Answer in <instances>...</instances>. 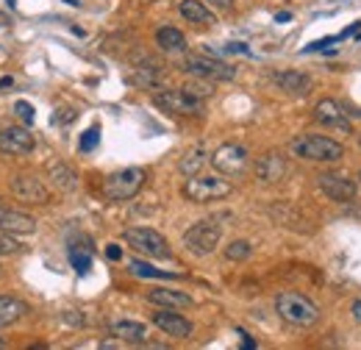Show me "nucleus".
I'll return each instance as SVG.
<instances>
[{
	"label": "nucleus",
	"mask_w": 361,
	"mask_h": 350,
	"mask_svg": "<svg viewBox=\"0 0 361 350\" xmlns=\"http://www.w3.org/2000/svg\"><path fill=\"white\" fill-rule=\"evenodd\" d=\"M123 239L128 242V248H134L136 253L142 256H150V259H170V242L153 231V228H128L123 234Z\"/></svg>",
	"instance_id": "6"
},
{
	"label": "nucleus",
	"mask_w": 361,
	"mask_h": 350,
	"mask_svg": "<svg viewBox=\"0 0 361 350\" xmlns=\"http://www.w3.org/2000/svg\"><path fill=\"white\" fill-rule=\"evenodd\" d=\"M153 325L156 328H161L167 337H173V339H189L192 337V322L183 317V314H176L173 308H161L153 314Z\"/></svg>",
	"instance_id": "13"
},
{
	"label": "nucleus",
	"mask_w": 361,
	"mask_h": 350,
	"mask_svg": "<svg viewBox=\"0 0 361 350\" xmlns=\"http://www.w3.org/2000/svg\"><path fill=\"white\" fill-rule=\"evenodd\" d=\"M106 256H109L111 262H120V259H123V248H120V245H106Z\"/></svg>",
	"instance_id": "33"
},
{
	"label": "nucleus",
	"mask_w": 361,
	"mask_h": 350,
	"mask_svg": "<svg viewBox=\"0 0 361 350\" xmlns=\"http://www.w3.org/2000/svg\"><path fill=\"white\" fill-rule=\"evenodd\" d=\"M226 50L228 53H250V50H247V44H242V42H231Z\"/></svg>",
	"instance_id": "35"
},
{
	"label": "nucleus",
	"mask_w": 361,
	"mask_h": 350,
	"mask_svg": "<svg viewBox=\"0 0 361 350\" xmlns=\"http://www.w3.org/2000/svg\"><path fill=\"white\" fill-rule=\"evenodd\" d=\"M353 317L361 322V301H356V303H353Z\"/></svg>",
	"instance_id": "39"
},
{
	"label": "nucleus",
	"mask_w": 361,
	"mask_h": 350,
	"mask_svg": "<svg viewBox=\"0 0 361 350\" xmlns=\"http://www.w3.org/2000/svg\"><path fill=\"white\" fill-rule=\"evenodd\" d=\"M336 40H339V37H328V40H319V42H312L309 47H303V50H306V53H314V50H322L325 44L336 42Z\"/></svg>",
	"instance_id": "34"
},
{
	"label": "nucleus",
	"mask_w": 361,
	"mask_h": 350,
	"mask_svg": "<svg viewBox=\"0 0 361 350\" xmlns=\"http://www.w3.org/2000/svg\"><path fill=\"white\" fill-rule=\"evenodd\" d=\"M153 103L167 114H203V100L189 95L186 89H164L153 95Z\"/></svg>",
	"instance_id": "7"
},
{
	"label": "nucleus",
	"mask_w": 361,
	"mask_h": 350,
	"mask_svg": "<svg viewBox=\"0 0 361 350\" xmlns=\"http://www.w3.org/2000/svg\"><path fill=\"white\" fill-rule=\"evenodd\" d=\"M47 175H50L53 186H56L59 192H75V186H78V175L73 173L67 164H61V162H53V164L47 167Z\"/></svg>",
	"instance_id": "23"
},
{
	"label": "nucleus",
	"mask_w": 361,
	"mask_h": 350,
	"mask_svg": "<svg viewBox=\"0 0 361 350\" xmlns=\"http://www.w3.org/2000/svg\"><path fill=\"white\" fill-rule=\"evenodd\" d=\"M186 92L189 95H195V97H200V100H206V97H212V87L206 84V78H197V81H192V84H186Z\"/></svg>",
	"instance_id": "31"
},
{
	"label": "nucleus",
	"mask_w": 361,
	"mask_h": 350,
	"mask_svg": "<svg viewBox=\"0 0 361 350\" xmlns=\"http://www.w3.org/2000/svg\"><path fill=\"white\" fill-rule=\"evenodd\" d=\"M20 251V245L14 242V239H8V236H0V256H8V253H17Z\"/></svg>",
	"instance_id": "32"
},
{
	"label": "nucleus",
	"mask_w": 361,
	"mask_h": 350,
	"mask_svg": "<svg viewBox=\"0 0 361 350\" xmlns=\"http://www.w3.org/2000/svg\"><path fill=\"white\" fill-rule=\"evenodd\" d=\"M314 120L325 128H348L350 131V120H348V111L342 109V103L325 97L314 106Z\"/></svg>",
	"instance_id": "14"
},
{
	"label": "nucleus",
	"mask_w": 361,
	"mask_h": 350,
	"mask_svg": "<svg viewBox=\"0 0 361 350\" xmlns=\"http://www.w3.org/2000/svg\"><path fill=\"white\" fill-rule=\"evenodd\" d=\"M317 181H319V189H322L331 200H336V203H348V200L356 198V181H353L350 175L325 173V175H319Z\"/></svg>",
	"instance_id": "12"
},
{
	"label": "nucleus",
	"mask_w": 361,
	"mask_h": 350,
	"mask_svg": "<svg viewBox=\"0 0 361 350\" xmlns=\"http://www.w3.org/2000/svg\"><path fill=\"white\" fill-rule=\"evenodd\" d=\"M11 84H14V78H11V76H3V78H0V89H8Z\"/></svg>",
	"instance_id": "38"
},
{
	"label": "nucleus",
	"mask_w": 361,
	"mask_h": 350,
	"mask_svg": "<svg viewBox=\"0 0 361 350\" xmlns=\"http://www.w3.org/2000/svg\"><path fill=\"white\" fill-rule=\"evenodd\" d=\"M289 150L298 156V159H306V162H339L345 156V147L331 139V136H322V133H303V136H295L289 142Z\"/></svg>",
	"instance_id": "1"
},
{
	"label": "nucleus",
	"mask_w": 361,
	"mask_h": 350,
	"mask_svg": "<svg viewBox=\"0 0 361 350\" xmlns=\"http://www.w3.org/2000/svg\"><path fill=\"white\" fill-rule=\"evenodd\" d=\"M11 192L23 203H39V206H45L47 200H50V189L45 186V181H39L37 175H14L11 178Z\"/></svg>",
	"instance_id": "10"
},
{
	"label": "nucleus",
	"mask_w": 361,
	"mask_h": 350,
	"mask_svg": "<svg viewBox=\"0 0 361 350\" xmlns=\"http://www.w3.org/2000/svg\"><path fill=\"white\" fill-rule=\"evenodd\" d=\"M6 25H8V17H6L3 11H0V28H6Z\"/></svg>",
	"instance_id": "40"
},
{
	"label": "nucleus",
	"mask_w": 361,
	"mask_h": 350,
	"mask_svg": "<svg viewBox=\"0 0 361 350\" xmlns=\"http://www.w3.org/2000/svg\"><path fill=\"white\" fill-rule=\"evenodd\" d=\"M275 311L283 322L298 325V328H309L319 320V308L312 298L300 295V292H281L275 298Z\"/></svg>",
	"instance_id": "2"
},
{
	"label": "nucleus",
	"mask_w": 361,
	"mask_h": 350,
	"mask_svg": "<svg viewBox=\"0 0 361 350\" xmlns=\"http://www.w3.org/2000/svg\"><path fill=\"white\" fill-rule=\"evenodd\" d=\"M37 147V139L31 131L20 128V126H8L0 131V153L3 156H28Z\"/></svg>",
	"instance_id": "11"
},
{
	"label": "nucleus",
	"mask_w": 361,
	"mask_h": 350,
	"mask_svg": "<svg viewBox=\"0 0 361 350\" xmlns=\"http://www.w3.org/2000/svg\"><path fill=\"white\" fill-rule=\"evenodd\" d=\"M6 3H8V6H11V8H14V6H17V3H14V0H6Z\"/></svg>",
	"instance_id": "42"
},
{
	"label": "nucleus",
	"mask_w": 361,
	"mask_h": 350,
	"mask_svg": "<svg viewBox=\"0 0 361 350\" xmlns=\"http://www.w3.org/2000/svg\"><path fill=\"white\" fill-rule=\"evenodd\" d=\"M212 164H214L217 173L223 175H242L250 164V156H247V150L242 145L226 142L212 153Z\"/></svg>",
	"instance_id": "9"
},
{
	"label": "nucleus",
	"mask_w": 361,
	"mask_h": 350,
	"mask_svg": "<svg viewBox=\"0 0 361 350\" xmlns=\"http://www.w3.org/2000/svg\"><path fill=\"white\" fill-rule=\"evenodd\" d=\"M359 40H361V31H359Z\"/></svg>",
	"instance_id": "46"
},
{
	"label": "nucleus",
	"mask_w": 361,
	"mask_h": 350,
	"mask_svg": "<svg viewBox=\"0 0 361 350\" xmlns=\"http://www.w3.org/2000/svg\"><path fill=\"white\" fill-rule=\"evenodd\" d=\"M70 264H73V270H75L78 275H87V272L92 270L90 251H78V248H73V251H70Z\"/></svg>",
	"instance_id": "27"
},
{
	"label": "nucleus",
	"mask_w": 361,
	"mask_h": 350,
	"mask_svg": "<svg viewBox=\"0 0 361 350\" xmlns=\"http://www.w3.org/2000/svg\"><path fill=\"white\" fill-rule=\"evenodd\" d=\"M220 236H223V228L214 222V219H200L195 222L192 228H186L183 234V248L195 256H209L217 251L220 245Z\"/></svg>",
	"instance_id": "5"
},
{
	"label": "nucleus",
	"mask_w": 361,
	"mask_h": 350,
	"mask_svg": "<svg viewBox=\"0 0 361 350\" xmlns=\"http://www.w3.org/2000/svg\"><path fill=\"white\" fill-rule=\"evenodd\" d=\"M14 114H17L25 126H34V120H37V111H34V106H31L28 100H17V103H14Z\"/></svg>",
	"instance_id": "29"
},
{
	"label": "nucleus",
	"mask_w": 361,
	"mask_h": 350,
	"mask_svg": "<svg viewBox=\"0 0 361 350\" xmlns=\"http://www.w3.org/2000/svg\"><path fill=\"white\" fill-rule=\"evenodd\" d=\"M359 181H361V170H359Z\"/></svg>",
	"instance_id": "45"
},
{
	"label": "nucleus",
	"mask_w": 361,
	"mask_h": 350,
	"mask_svg": "<svg viewBox=\"0 0 361 350\" xmlns=\"http://www.w3.org/2000/svg\"><path fill=\"white\" fill-rule=\"evenodd\" d=\"M0 231L3 234H34L37 231V219L23 215V212L3 209V215H0Z\"/></svg>",
	"instance_id": "18"
},
{
	"label": "nucleus",
	"mask_w": 361,
	"mask_h": 350,
	"mask_svg": "<svg viewBox=\"0 0 361 350\" xmlns=\"http://www.w3.org/2000/svg\"><path fill=\"white\" fill-rule=\"evenodd\" d=\"M283 212H286L283 217L278 215V219H283V225H289V228H295V231H312V228H309V222H306L303 217H298V215H295L289 206H283Z\"/></svg>",
	"instance_id": "30"
},
{
	"label": "nucleus",
	"mask_w": 361,
	"mask_h": 350,
	"mask_svg": "<svg viewBox=\"0 0 361 350\" xmlns=\"http://www.w3.org/2000/svg\"><path fill=\"white\" fill-rule=\"evenodd\" d=\"M131 267V272L139 275V278H178L176 272H167V270H156V267H150L147 262H142V259H134V262L128 264Z\"/></svg>",
	"instance_id": "25"
},
{
	"label": "nucleus",
	"mask_w": 361,
	"mask_h": 350,
	"mask_svg": "<svg viewBox=\"0 0 361 350\" xmlns=\"http://www.w3.org/2000/svg\"><path fill=\"white\" fill-rule=\"evenodd\" d=\"M275 20H278V23H289V20H292V14H289V11H278V14H275Z\"/></svg>",
	"instance_id": "37"
},
{
	"label": "nucleus",
	"mask_w": 361,
	"mask_h": 350,
	"mask_svg": "<svg viewBox=\"0 0 361 350\" xmlns=\"http://www.w3.org/2000/svg\"><path fill=\"white\" fill-rule=\"evenodd\" d=\"M250 253H253V245L245 242V239H236V242H231L226 248L228 262H245V259H250Z\"/></svg>",
	"instance_id": "26"
},
{
	"label": "nucleus",
	"mask_w": 361,
	"mask_h": 350,
	"mask_svg": "<svg viewBox=\"0 0 361 350\" xmlns=\"http://www.w3.org/2000/svg\"><path fill=\"white\" fill-rule=\"evenodd\" d=\"M97 142H100V128H97V126H92V128H87V131L81 133L78 150H81V153H90V150L97 147Z\"/></svg>",
	"instance_id": "28"
},
{
	"label": "nucleus",
	"mask_w": 361,
	"mask_h": 350,
	"mask_svg": "<svg viewBox=\"0 0 361 350\" xmlns=\"http://www.w3.org/2000/svg\"><path fill=\"white\" fill-rule=\"evenodd\" d=\"M145 170L142 167H126V170H117L103 181V195L114 203H123V200H131L139 195V189L145 186Z\"/></svg>",
	"instance_id": "4"
},
{
	"label": "nucleus",
	"mask_w": 361,
	"mask_h": 350,
	"mask_svg": "<svg viewBox=\"0 0 361 350\" xmlns=\"http://www.w3.org/2000/svg\"><path fill=\"white\" fill-rule=\"evenodd\" d=\"M25 314H28V306L20 298H8V295L0 298V328H8L14 322H20Z\"/></svg>",
	"instance_id": "22"
},
{
	"label": "nucleus",
	"mask_w": 361,
	"mask_h": 350,
	"mask_svg": "<svg viewBox=\"0 0 361 350\" xmlns=\"http://www.w3.org/2000/svg\"><path fill=\"white\" fill-rule=\"evenodd\" d=\"M178 11H180V17H183V20L195 23V25H209V23H214V20H217V17H214V11H212L206 3H200V0H180Z\"/></svg>",
	"instance_id": "21"
},
{
	"label": "nucleus",
	"mask_w": 361,
	"mask_h": 350,
	"mask_svg": "<svg viewBox=\"0 0 361 350\" xmlns=\"http://www.w3.org/2000/svg\"><path fill=\"white\" fill-rule=\"evenodd\" d=\"M3 209H6V203H3V200H0V215H3Z\"/></svg>",
	"instance_id": "43"
},
{
	"label": "nucleus",
	"mask_w": 361,
	"mask_h": 350,
	"mask_svg": "<svg viewBox=\"0 0 361 350\" xmlns=\"http://www.w3.org/2000/svg\"><path fill=\"white\" fill-rule=\"evenodd\" d=\"M256 175H259V181H264V183H281V181L286 178V159H283L278 150L264 153V156L256 162Z\"/></svg>",
	"instance_id": "15"
},
{
	"label": "nucleus",
	"mask_w": 361,
	"mask_h": 350,
	"mask_svg": "<svg viewBox=\"0 0 361 350\" xmlns=\"http://www.w3.org/2000/svg\"><path fill=\"white\" fill-rule=\"evenodd\" d=\"M209 3H214L217 8H231L233 6V0H209Z\"/></svg>",
	"instance_id": "36"
},
{
	"label": "nucleus",
	"mask_w": 361,
	"mask_h": 350,
	"mask_svg": "<svg viewBox=\"0 0 361 350\" xmlns=\"http://www.w3.org/2000/svg\"><path fill=\"white\" fill-rule=\"evenodd\" d=\"M147 301L153 306L161 308H189L192 306V298L186 292H178V289H150L147 292Z\"/></svg>",
	"instance_id": "19"
},
{
	"label": "nucleus",
	"mask_w": 361,
	"mask_h": 350,
	"mask_svg": "<svg viewBox=\"0 0 361 350\" xmlns=\"http://www.w3.org/2000/svg\"><path fill=\"white\" fill-rule=\"evenodd\" d=\"M183 70L192 73L195 78H206V81H233L236 70L228 67L226 61L212 59V56H186Z\"/></svg>",
	"instance_id": "8"
},
{
	"label": "nucleus",
	"mask_w": 361,
	"mask_h": 350,
	"mask_svg": "<svg viewBox=\"0 0 361 350\" xmlns=\"http://www.w3.org/2000/svg\"><path fill=\"white\" fill-rule=\"evenodd\" d=\"M0 350H3V339H0Z\"/></svg>",
	"instance_id": "44"
},
{
	"label": "nucleus",
	"mask_w": 361,
	"mask_h": 350,
	"mask_svg": "<svg viewBox=\"0 0 361 350\" xmlns=\"http://www.w3.org/2000/svg\"><path fill=\"white\" fill-rule=\"evenodd\" d=\"M183 198L192 200V203H214V200H223L233 192L231 181L220 178V175H192L186 183H183Z\"/></svg>",
	"instance_id": "3"
},
{
	"label": "nucleus",
	"mask_w": 361,
	"mask_h": 350,
	"mask_svg": "<svg viewBox=\"0 0 361 350\" xmlns=\"http://www.w3.org/2000/svg\"><path fill=\"white\" fill-rule=\"evenodd\" d=\"M156 44L161 50H167V53H180V50H186V37L180 34L178 28L164 25V28L156 31Z\"/></svg>",
	"instance_id": "24"
},
{
	"label": "nucleus",
	"mask_w": 361,
	"mask_h": 350,
	"mask_svg": "<svg viewBox=\"0 0 361 350\" xmlns=\"http://www.w3.org/2000/svg\"><path fill=\"white\" fill-rule=\"evenodd\" d=\"M67 3H70V6H78V0H67Z\"/></svg>",
	"instance_id": "41"
},
{
	"label": "nucleus",
	"mask_w": 361,
	"mask_h": 350,
	"mask_svg": "<svg viewBox=\"0 0 361 350\" xmlns=\"http://www.w3.org/2000/svg\"><path fill=\"white\" fill-rule=\"evenodd\" d=\"M109 328H111V334H114L117 339H123V342H134V345L147 342V328H145L142 322H134V320H114Z\"/></svg>",
	"instance_id": "20"
},
{
	"label": "nucleus",
	"mask_w": 361,
	"mask_h": 350,
	"mask_svg": "<svg viewBox=\"0 0 361 350\" xmlns=\"http://www.w3.org/2000/svg\"><path fill=\"white\" fill-rule=\"evenodd\" d=\"M275 84L283 89V92H289V95H309L312 87H314V81L306 73H300V70H283V73H278L275 76Z\"/></svg>",
	"instance_id": "16"
},
{
	"label": "nucleus",
	"mask_w": 361,
	"mask_h": 350,
	"mask_svg": "<svg viewBox=\"0 0 361 350\" xmlns=\"http://www.w3.org/2000/svg\"><path fill=\"white\" fill-rule=\"evenodd\" d=\"M209 162H212V156H209L206 145H192V147L180 156L178 170L186 175V178H192V175H200V170H203Z\"/></svg>",
	"instance_id": "17"
}]
</instances>
